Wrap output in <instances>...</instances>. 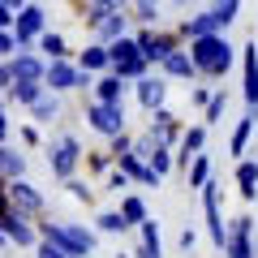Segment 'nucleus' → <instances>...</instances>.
I'll return each instance as SVG.
<instances>
[{
	"instance_id": "1",
	"label": "nucleus",
	"mask_w": 258,
	"mask_h": 258,
	"mask_svg": "<svg viewBox=\"0 0 258 258\" xmlns=\"http://www.w3.org/2000/svg\"><path fill=\"white\" fill-rule=\"evenodd\" d=\"M189 56H194V64H198V78H207V82H220L232 69V43L224 39V30L203 35V39H189Z\"/></svg>"
},
{
	"instance_id": "33",
	"label": "nucleus",
	"mask_w": 258,
	"mask_h": 258,
	"mask_svg": "<svg viewBox=\"0 0 258 258\" xmlns=\"http://www.w3.org/2000/svg\"><path fill=\"white\" fill-rule=\"evenodd\" d=\"M112 164H116L112 151H91V155H86V172H91V176H108Z\"/></svg>"
},
{
	"instance_id": "28",
	"label": "nucleus",
	"mask_w": 258,
	"mask_h": 258,
	"mask_svg": "<svg viewBox=\"0 0 258 258\" xmlns=\"http://www.w3.org/2000/svg\"><path fill=\"white\" fill-rule=\"evenodd\" d=\"M95 228H99L103 237H120V232H129V228H134V224H129V220H125V215H120V211H103L99 220H95Z\"/></svg>"
},
{
	"instance_id": "7",
	"label": "nucleus",
	"mask_w": 258,
	"mask_h": 258,
	"mask_svg": "<svg viewBox=\"0 0 258 258\" xmlns=\"http://www.w3.org/2000/svg\"><path fill=\"white\" fill-rule=\"evenodd\" d=\"M86 120H91L95 134H120L125 129V103H108V99H91V108H86Z\"/></svg>"
},
{
	"instance_id": "12",
	"label": "nucleus",
	"mask_w": 258,
	"mask_h": 258,
	"mask_svg": "<svg viewBox=\"0 0 258 258\" xmlns=\"http://www.w3.org/2000/svg\"><path fill=\"white\" fill-rule=\"evenodd\" d=\"M241 78H245V86H241L245 108L258 112V43H245V47H241Z\"/></svg>"
},
{
	"instance_id": "21",
	"label": "nucleus",
	"mask_w": 258,
	"mask_h": 258,
	"mask_svg": "<svg viewBox=\"0 0 258 258\" xmlns=\"http://www.w3.org/2000/svg\"><path fill=\"white\" fill-rule=\"evenodd\" d=\"M254 125H258V112L254 108H249L245 112V116H241L237 120V129H232V142H228V151H232V155H245V151H249V138H254Z\"/></svg>"
},
{
	"instance_id": "14",
	"label": "nucleus",
	"mask_w": 258,
	"mask_h": 258,
	"mask_svg": "<svg viewBox=\"0 0 258 258\" xmlns=\"http://www.w3.org/2000/svg\"><path fill=\"white\" fill-rule=\"evenodd\" d=\"M207 129L211 125H189L181 134V142H176V168H181V172H189V159L198 155V151H207Z\"/></svg>"
},
{
	"instance_id": "20",
	"label": "nucleus",
	"mask_w": 258,
	"mask_h": 258,
	"mask_svg": "<svg viewBox=\"0 0 258 258\" xmlns=\"http://www.w3.org/2000/svg\"><path fill=\"white\" fill-rule=\"evenodd\" d=\"M129 22H134V18H129V13H125V5H120V9H112L108 18H103L99 26H95V35H99L103 43H112V39H120V35H129Z\"/></svg>"
},
{
	"instance_id": "35",
	"label": "nucleus",
	"mask_w": 258,
	"mask_h": 258,
	"mask_svg": "<svg viewBox=\"0 0 258 258\" xmlns=\"http://www.w3.org/2000/svg\"><path fill=\"white\" fill-rule=\"evenodd\" d=\"M211 13L220 18V26L228 30L232 22H237V13H241V0H215V5H211Z\"/></svg>"
},
{
	"instance_id": "38",
	"label": "nucleus",
	"mask_w": 258,
	"mask_h": 258,
	"mask_svg": "<svg viewBox=\"0 0 258 258\" xmlns=\"http://www.w3.org/2000/svg\"><path fill=\"white\" fill-rule=\"evenodd\" d=\"M103 185H108L112 194H129V185H134V176H129L125 168H112V172L103 176Z\"/></svg>"
},
{
	"instance_id": "50",
	"label": "nucleus",
	"mask_w": 258,
	"mask_h": 258,
	"mask_svg": "<svg viewBox=\"0 0 258 258\" xmlns=\"http://www.w3.org/2000/svg\"><path fill=\"white\" fill-rule=\"evenodd\" d=\"M120 5H129V0H120Z\"/></svg>"
},
{
	"instance_id": "45",
	"label": "nucleus",
	"mask_w": 258,
	"mask_h": 258,
	"mask_svg": "<svg viewBox=\"0 0 258 258\" xmlns=\"http://www.w3.org/2000/svg\"><path fill=\"white\" fill-rule=\"evenodd\" d=\"M13 22H18V9H9V5L0 0V30H5V26H13Z\"/></svg>"
},
{
	"instance_id": "49",
	"label": "nucleus",
	"mask_w": 258,
	"mask_h": 258,
	"mask_svg": "<svg viewBox=\"0 0 258 258\" xmlns=\"http://www.w3.org/2000/svg\"><path fill=\"white\" fill-rule=\"evenodd\" d=\"M5 241H9V237H5V232H0V245H5Z\"/></svg>"
},
{
	"instance_id": "31",
	"label": "nucleus",
	"mask_w": 258,
	"mask_h": 258,
	"mask_svg": "<svg viewBox=\"0 0 258 258\" xmlns=\"http://www.w3.org/2000/svg\"><path fill=\"white\" fill-rule=\"evenodd\" d=\"M0 172L9 176H26V155H18V151H9V147H0Z\"/></svg>"
},
{
	"instance_id": "10",
	"label": "nucleus",
	"mask_w": 258,
	"mask_h": 258,
	"mask_svg": "<svg viewBox=\"0 0 258 258\" xmlns=\"http://www.w3.org/2000/svg\"><path fill=\"white\" fill-rule=\"evenodd\" d=\"M9 203L18 207L22 215H43V194H39L26 176H13L9 181Z\"/></svg>"
},
{
	"instance_id": "17",
	"label": "nucleus",
	"mask_w": 258,
	"mask_h": 258,
	"mask_svg": "<svg viewBox=\"0 0 258 258\" xmlns=\"http://www.w3.org/2000/svg\"><path fill=\"white\" fill-rule=\"evenodd\" d=\"M13 82H43V78H47V64L43 60H39V56H30V52H22V47H18V52H13Z\"/></svg>"
},
{
	"instance_id": "46",
	"label": "nucleus",
	"mask_w": 258,
	"mask_h": 258,
	"mask_svg": "<svg viewBox=\"0 0 258 258\" xmlns=\"http://www.w3.org/2000/svg\"><path fill=\"white\" fill-rule=\"evenodd\" d=\"M0 91H13V64H0Z\"/></svg>"
},
{
	"instance_id": "36",
	"label": "nucleus",
	"mask_w": 258,
	"mask_h": 258,
	"mask_svg": "<svg viewBox=\"0 0 258 258\" xmlns=\"http://www.w3.org/2000/svg\"><path fill=\"white\" fill-rule=\"evenodd\" d=\"M224 108H228V91H215L211 95V103H207V120H203V125H220V116H224Z\"/></svg>"
},
{
	"instance_id": "34",
	"label": "nucleus",
	"mask_w": 258,
	"mask_h": 258,
	"mask_svg": "<svg viewBox=\"0 0 258 258\" xmlns=\"http://www.w3.org/2000/svg\"><path fill=\"white\" fill-rule=\"evenodd\" d=\"M112 9H120V0H86V22H91V26H99Z\"/></svg>"
},
{
	"instance_id": "2",
	"label": "nucleus",
	"mask_w": 258,
	"mask_h": 258,
	"mask_svg": "<svg viewBox=\"0 0 258 258\" xmlns=\"http://www.w3.org/2000/svg\"><path fill=\"white\" fill-rule=\"evenodd\" d=\"M39 237H47V241H56L60 249H69L74 258H91L95 254V232L91 228H78V224H60V220H43L39 224Z\"/></svg>"
},
{
	"instance_id": "29",
	"label": "nucleus",
	"mask_w": 258,
	"mask_h": 258,
	"mask_svg": "<svg viewBox=\"0 0 258 258\" xmlns=\"http://www.w3.org/2000/svg\"><path fill=\"white\" fill-rule=\"evenodd\" d=\"M120 215H125V220L129 224H134V228H138V224L142 220H147V203H142V198H138V194H120Z\"/></svg>"
},
{
	"instance_id": "9",
	"label": "nucleus",
	"mask_w": 258,
	"mask_h": 258,
	"mask_svg": "<svg viewBox=\"0 0 258 258\" xmlns=\"http://www.w3.org/2000/svg\"><path fill=\"white\" fill-rule=\"evenodd\" d=\"M249 232H254V220H249V215H237V220L228 224V241H224L220 254H224V258H258Z\"/></svg>"
},
{
	"instance_id": "6",
	"label": "nucleus",
	"mask_w": 258,
	"mask_h": 258,
	"mask_svg": "<svg viewBox=\"0 0 258 258\" xmlns=\"http://www.w3.org/2000/svg\"><path fill=\"white\" fill-rule=\"evenodd\" d=\"M134 39H138V47L147 52L151 64H159L168 52H176V47H181V30H159V26H142Z\"/></svg>"
},
{
	"instance_id": "39",
	"label": "nucleus",
	"mask_w": 258,
	"mask_h": 258,
	"mask_svg": "<svg viewBox=\"0 0 258 258\" xmlns=\"http://www.w3.org/2000/svg\"><path fill=\"white\" fill-rule=\"evenodd\" d=\"M35 258H74V254H69V249H60L56 241L39 237V245H35Z\"/></svg>"
},
{
	"instance_id": "41",
	"label": "nucleus",
	"mask_w": 258,
	"mask_h": 258,
	"mask_svg": "<svg viewBox=\"0 0 258 258\" xmlns=\"http://www.w3.org/2000/svg\"><path fill=\"white\" fill-rule=\"evenodd\" d=\"M112 159H120V155H129V151H134V138H129V134H125V129H120V134H112Z\"/></svg>"
},
{
	"instance_id": "11",
	"label": "nucleus",
	"mask_w": 258,
	"mask_h": 258,
	"mask_svg": "<svg viewBox=\"0 0 258 258\" xmlns=\"http://www.w3.org/2000/svg\"><path fill=\"white\" fill-rule=\"evenodd\" d=\"M13 30H18L22 47H26V43H35V39L47 30V13L39 9V5H22V9H18V22H13Z\"/></svg>"
},
{
	"instance_id": "43",
	"label": "nucleus",
	"mask_w": 258,
	"mask_h": 258,
	"mask_svg": "<svg viewBox=\"0 0 258 258\" xmlns=\"http://www.w3.org/2000/svg\"><path fill=\"white\" fill-rule=\"evenodd\" d=\"M18 138H22V147H39V129L35 125H18Z\"/></svg>"
},
{
	"instance_id": "22",
	"label": "nucleus",
	"mask_w": 258,
	"mask_h": 258,
	"mask_svg": "<svg viewBox=\"0 0 258 258\" xmlns=\"http://www.w3.org/2000/svg\"><path fill=\"white\" fill-rule=\"evenodd\" d=\"M125 78L116 74V69H108V74L99 78V82H95V99H108V103H125Z\"/></svg>"
},
{
	"instance_id": "27",
	"label": "nucleus",
	"mask_w": 258,
	"mask_h": 258,
	"mask_svg": "<svg viewBox=\"0 0 258 258\" xmlns=\"http://www.w3.org/2000/svg\"><path fill=\"white\" fill-rule=\"evenodd\" d=\"M35 43H39V52H43L47 60H60V56H69V47H64V35H56V30H43Z\"/></svg>"
},
{
	"instance_id": "42",
	"label": "nucleus",
	"mask_w": 258,
	"mask_h": 258,
	"mask_svg": "<svg viewBox=\"0 0 258 258\" xmlns=\"http://www.w3.org/2000/svg\"><path fill=\"white\" fill-rule=\"evenodd\" d=\"M211 86H194V91H189V103H194V108H207V103H211Z\"/></svg>"
},
{
	"instance_id": "30",
	"label": "nucleus",
	"mask_w": 258,
	"mask_h": 258,
	"mask_svg": "<svg viewBox=\"0 0 258 258\" xmlns=\"http://www.w3.org/2000/svg\"><path fill=\"white\" fill-rule=\"evenodd\" d=\"M43 91H47V82H13V91H9V103H26V108H30V103H35Z\"/></svg>"
},
{
	"instance_id": "13",
	"label": "nucleus",
	"mask_w": 258,
	"mask_h": 258,
	"mask_svg": "<svg viewBox=\"0 0 258 258\" xmlns=\"http://www.w3.org/2000/svg\"><path fill=\"white\" fill-rule=\"evenodd\" d=\"M134 95H138V103L147 112H155V108H164V99H168V78L164 74H155V78H138V82H134Z\"/></svg>"
},
{
	"instance_id": "26",
	"label": "nucleus",
	"mask_w": 258,
	"mask_h": 258,
	"mask_svg": "<svg viewBox=\"0 0 258 258\" xmlns=\"http://www.w3.org/2000/svg\"><path fill=\"white\" fill-rule=\"evenodd\" d=\"M134 9H129V18L138 22V26H159V0H129Z\"/></svg>"
},
{
	"instance_id": "32",
	"label": "nucleus",
	"mask_w": 258,
	"mask_h": 258,
	"mask_svg": "<svg viewBox=\"0 0 258 258\" xmlns=\"http://www.w3.org/2000/svg\"><path fill=\"white\" fill-rule=\"evenodd\" d=\"M64 189H69V198H74V203H86V207L95 203V185L82 181V176H69V181H64Z\"/></svg>"
},
{
	"instance_id": "18",
	"label": "nucleus",
	"mask_w": 258,
	"mask_h": 258,
	"mask_svg": "<svg viewBox=\"0 0 258 258\" xmlns=\"http://www.w3.org/2000/svg\"><path fill=\"white\" fill-rule=\"evenodd\" d=\"M237 189L241 203H258V159H237Z\"/></svg>"
},
{
	"instance_id": "15",
	"label": "nucleus",
	"mask_w": 258,
	"mask_h": 258,
	"mask_svg": "<svg viewBox=\"0 0 258 258\" xmlns=\"http://www.w3.org/2000/svg\"><path fill=\"white\" fill-rule=\"evenodd\" d=\"M151 134L159 138V147H172V142H181V134H185V125H181V116L176 112H168V108H155L151 112Z\"/></svg>"
},
{
	"instance_id": "37",
	"label": "nucleus",
	"mask_w": 258,
	"mask_h": 258,
	"mask_svg": "<svg viewBox=\"0 0 258 258\" xmlns=\"http://www.w3.org/2000/svg\"><path fill=\"white\" fill-rule=\"evenodd\" d=\"M147 164L155 168L159 176H168V172H172V147H155V151H151V159H147Z\"/></svg>"
},
{
	"instance_id": "47",
	"label": "nucleus",
	"mask_w": 258,
	"mask_h": 258,
	"mask_svg": "<svg viewBox=\"0 0 258 258\" xmlns=\"http://www.w3.org/2000/svg\"><path fill=\"white\" fill-rule=\"evenodd\" d=\"M9 138V116H5V103H0V142Z\"/></svg>"
},
{
	"instance_id": "40",
	"label": "nucleus",
	"mask_w": 258,
	"mask_h": 258,
	"mask_svg": "<svg viewBox=\"0 0 258 258\" xmlns=\"http://www.w3.org/2000/svg\"><path fill=\"white\" fill-rule=\"evenodd\" d=\"M134 258H164V241H142V237H138Z\"/></svg>"
},
{
	"instance_id": "5",
	"label": "nucleus",
	"mask_w": 258,
	"mask_h": 258,
	"mask_svg": "<svg viewBox=\"0 0 258 258\" xmlns=\"http://www.w3.org/2000/svg\"><path fill=\"white\" fill-rule=\"evenodd\" d=\"M43 82L52 86L56 95H60V91H86V86H95L91 74H86L82 64H74L69 56H60V60H47V78H43Z\"/></svg>"
},
{
	"instance_id": "24",
	"label": "nucleus",
	"mask_w": 258,
	"mask_h": 258,
	"mask_svg": "<svg viewBox=\"0 0 258 258\" xmlns=\"http://www.w3.org/2000/svg\"><path fill=\"white\" fill-rule=\"evenodd\" d=\"M30 116H35V120H43V125L60 116V99H56V91H52V86H47V91L39 95L35 103H30Z\"/></svg>"
},
{
	"instance_id": "19",
	"label": "nucleus",
	"mask_w": 258,
	"mask_h": 258,
	"mask_svg": "<svg viewBox=\"0 0 258 258\" xmlns=\"http://www.w3.org/2000/svg\"><path fill=\"white\" fill-rule=\"evenodd\" d=\"M78 64H82L86 74H108V69H112V52H108V43H103V39H95V43L86 47L82 56H78Z\"/></svg>"
},
{
	"instance_id": "44",
	"label": "nucleus",
	"mask_w": 258,
	"mask_h": 258,
	"mask_svg": "<svg viewBox=\"0 0 258 258\" xmlns=\"http://www.w3.org/2000/svg\"><path fill=\"white\" fill-rule=\"evenodd\" d=\"M176 245H181V249H185V254H189V249H194V245H198V232H194V228H185V232H181V237H176Z\"/></svg>"
},
{
	"instance_id": "23",
	"label": "nucleus",
	"mask_w": 258,
	"mask_h": 258,
	"mask_svg": "<svg viewBox=\"0 0 258 258\" xmlns=\"http://www.w3.org/2000/svg\"><path fill=\"white\" fill-rule=\"evenodd\" d=\"M176 30H181V39H203V35H215V30H224V26H220V18H215V13L207 9V13H198V18L181 22Z\"/></svg>"
},
{
	"instance_id": "16",
	"label": "nucleus",
	"mask_w": 258,
	"mask_h": 258,
	"mask_svg": "<svg viewBox=\"0 0 258 258\" xmlns=\"http://www.w3.org/2000/svg\"><path fill=\"white\" fill-rule=\"evenodd\" d=\"M159 74H164V78H185V82H194V78H198V64H194L189 47H176V52H168L164 60H159Z\"/></svg>"
},
{
	"instance_id": "3",
	"label": "nucleus",
	"mask_w": 258,
	"mask_h": 258,
	"mask_svg": "<svg viewBox=\"0 0 258 258\" xmlns=\"http://www.w3.org/2000/svg\"><path fill=\"white\" fill-rule=\"evenodd\" d=\"M108 52H112V69H116L125 82H138V78H147V52L138 47V39H129V35H120V39H112L108 43Z\"/></svg>"
},
{
	"instance_id": "8",
	"label": "nucleus",
	"mask_w": 258,
	"mask_h": 258,
	"mask_svg": "<svg viewBox=\"0 0 258 258\" xmlns=\"http://www.w3.org/2000/svg\"><path fill=\"white\" fill-rule=\"evenodd\" d=\"M203 211H207V237H211V245L224 249V241H228V224H224V215H220V185H215V181L203 185Z\"/></svg>"
},
{
	"instance_id": "48",
	"label": "nucleus",
	"mask_w": 258,
	"mask_h": 258,
	"mask_svg": "<svg viewBox=\"0 0 258 258\" xmlns=\"http://www.w3.org/2000/svg\"><path fill=\"white\" fill-rule=\"evenodd\" d=\"M5 5H9V9H22V5H26V0H5Z\"/></svg>"
},
{
	"instance_id": "25",
	"label": "nucleus",
	"mask_w": 258,
	"mask_h": 258,
	"mask_svg": "<svg viewBox=\"0 0 258 258\" xmlns=\"http://www.w3.org/2000/svg\"><path fill=\"white\" fill-rule=\"evenodd\" d=\"M189 189H203L207 181H211V155H207V151H198V155L189 159Z\"/></svg>"
},
{
	"instance_id": "4",
	"label": "nucleus",
	"mask_w": 258,
	"mask_h": 258,
	"mask_svg": "<svg viewBox=\"0 0 258 258\" xmlns=\"http://www.w3.org/2000/svg\"><path fill=\"white\" fill-rule=\"evenodd\" d=\"M82 142L74 138V134H60L52 147V155H47V168H52L56 181H69V176H78V164H82Z\"/></svg>"
}]
</instances>
